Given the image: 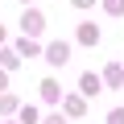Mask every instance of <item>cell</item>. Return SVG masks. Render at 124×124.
<instances>
[{
  "mask_svg": "<svg viewBox=\"0 0 124 124\" xmlns=\"http://www.w3.org/2000/svg\"><path fill=\"white\" fill-rule=\"evenodd\" d=\"M103 79H108L112 87H120V83H124V66H108V75H103Z\"/></svg>",
  "mask_w": 124,
  "mask_h": 124,
  "instance_id": "obj_3",
  "label": "cell"
},
{
  "mask_svg": "<svg viewBox=\"0 0 124 124\" xmlns=\"http://www.w3.org/2000/svg\"><path fill=\"white\" fill-rule=\"evenodd\" d=\"M41 95H46V99H58V83L46 79V83H41Z\"/></svg>",
  "mask_w": 124,
  "mask_h": 124,
  "instance_id": "obj_6",
  "label": "cell"
},
{
  "mask_svg": "<svg viewBox=\"0 0 124 124\" xmlns=\"http://www.w3.org/2000/svg\"><path fill=\"white\" fill-rule=\"evenodd\" d=\"M108 124H124V108H116V112L108 116Z\"/></svg>",
  "mask_w": 124,
  "mask_h": 124,
  "instance_id": "obj_8",
  "label": "cell"
},
{
  "mask_svg": "<svg viewBox=\"0 0 124 124\" xmlns=\"http://www.w3.org/2000/svg\"><path fill=\"white\" fill-rule=\"evenodd\" d=\"M83 91H87V95H99V79H95V75H83Z\"/></svg>",
  "mask_w": 124,
  "mask_h": 124,
  "instance_id": "obj_5",
  "label": "cell"
},
{
  "mask_svg": "<svg viewBox=\"0 0 124 124\" xmlns=\"http://www.w3.org/2000/svg\"><path fill=\"white\" fill-rule=\"evenodd\" d=\"M25 29H29V33H41V17H37V13H25Z\"/></svg>",
  "mask_w": 124,
  "mask_h": 124,
  "instance_id": "obj_4",
  "label": "cell"
},
{
  "mask_svg": "<svg viewBox=\"0 0 124 124\" xmlns=\"http://www.w3.org/2000/svg\"><path fill=\"white\" fill-rule=\"evenodd\" d=\"M66 58H70V50L62 46V41H58V46H50V62H54V66H62Z\"/></svg>",
  "mask_w": 124,
  "mask_h": 124,
  "instance_id": "obj_2",
  "label": "cell"
},
{
  "mask_svg": "<svg viewBox=\"0 0 124 124\" xmlns=\"http://www.w3.org/2000/svg\"><path fill=\"white\" fill-rule=\"evenodd\" d=\"M79 41H83V46H95V41H99V29H95V25H79Z\"/></svg>",
  "mask_w": 124,
  "mask_h": 124,
  "instance_id": "obj_1",
  "label": "cell"
},
{
  "mask_svg": "<svg viewBox=\"0 0 124 124\" xmlns=\"http://www.w3.org/2000/svg\"><path fill=\"white\" fill-rule=\"evenodd\" d=\"M75 4H79V8H87V4H91V0H75Z\"/></svg>",
  "mask_w": 124,
  "mask_h": 124,
  "instance_id": "obj_9",
  "label": "cell"
},
{
  "mask_svg": "<svg viewBox=\"0 0 124 124\" xmlns=\"http://www.w3.org/2000/svg\"><path fill=\"white\" fill-rule=\"evenodd\" d=\"M103 8H108L112 17H120V13H124V0H103Z\"/></svg>",
  "mask_w": 124,
  "mask_h": 124,
  "instance_id": "obj_7",
  "label": "cell"
},
{
  "mask_svg": "<svg viewBox=\"0 0 124 124\" xmlns=\"http://www.w3.org/2000/svg\"><path fill=\"white\" fill-rule=\"evenodd\" d=\"M46 124H62V120H58V116H50V120H46Z\"/></svg>",
  "mask_w": 124,
  "mask_h": 124,
  "instance_id": "obj_10",
  "label": "cell"
}]
</instances>
